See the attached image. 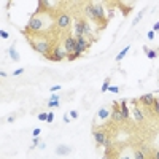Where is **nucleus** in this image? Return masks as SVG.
I'll return each mask as SVG.
<instances>
[{
	"label": "nucleus",
	"instance_id": "f257e3e1",
	"mask_svg": "<svg viewBox=\"0 0 159 159\" xmlns=\"http://www.w3.org/2000/svg\"><path fill=\"white\" fill-rule=\"evenodd\" d=\"M45 19H48V18L43 16V15H34L29 19L27 25H25V30H30V32H35V34L42 32L45 29V25H46L45 24Z\"/></svg>",
	"mask_w": 159,
	"mask_h": 159
},
{
	"label": "nucleus",
	"instance_id": "f03ea898",
	"mask_svg": "<svg viewBox=\"0 0 159 159\" xmlns=\"http://www.w3.org/2000/svg\"><path fill=\"white\" fill-rule=\"evenodd\" d=\"M30 46L37 51V52H40V54H43V56H48L49 54V40H46V38H34V40H30Z\"/></svg>",
	"mask_w": 159,
	"mask_h": 159
},
{
	"label": "nucleus",
	"instance_id": "7ed1b4c3",
	"mask_svg": "<svg viewBox=\"0 0 159 159\" xmlns=\"http://www.w3.org/2000/svg\"><path fill=\"white\" fill-rule=\"evenodd\" d=\"M75 34H76L78 37H84V35H91L92 30H91L89 24H88L84 19H78V21L75 22Z\"/></svg>",
	"mask_w": 159,
	"mask_h": 159
},
{
	"label": "nucleus",
	"instance_id": "20e7f679",
	"mask_svg": "<svg viewBox=\"0 0 159 159\" xmlns=\"http://www.w3.org/2000/svg\"><path fill=\"white\" fill-rule=\"evenodd\" d=\"M91 8H92V15H94V21H100L102 27H103L105 22H107V18H105L102 3H91Z\"/></svg>",
	"mask_w": 159,
	"mask_h": 159
},
{
	"label": "nucleus",
	"instance_id": "39448f33",
	"mask_svg": "<svg viewBox=\"0 0 159 159\" xmlns=\"http://www.w3.org/2000/svg\"><path fill=\"white\" fill-rule=\"evenodd\" d=\"M89 46H91V42H88L84 37H76V51H75V56L80 57Z\"/></svg>",
	"mask_w": 159,
	"mask_h": 159
},
{
	"label": "nucleus",
	"instance_id": "423d86ee",
	"mask_svg": "<svg viewBox=\"0 0 159 159\" xmlns=\"http://www.w3.org/2000/svg\"><path fill=\"white\" fill-rule=\"evenodd\" d=\"M69 54H67V51L65 49H59V48H54L52 49V52H49V54L46 56L49 61H54V62H59V61H62L64 57H67Z\"/></svg>",
	"mask_w": 159,
	"mask_h": 159
},
{
	"label": "nucleus",
	"instance_id": "0eeeda50",
	"mask_svg": "<svg viewBox=\"0 0 159 159\" xmlns=\"http://www.w3.org/2000/svg\"><path fill=\"white\" fill-rule=\"evenodd\" d=\"M94 140L99 145H103L105 148H110V140L107 139V134L103 130H94Z\"/></svg>",
	"mask_w": 159,
	"mask_h": 159
},
{
	"label": "nucleus",
	"instance_id": "6e6552de",
	"mask_svg": "<svg viewBox=\"0 0 159 159\" xmlns=\"http://www.w3.org/2000/svg\"><path fill=\"white\" fill-rule=\"evenodd\" d=\"M64 49L67 51V54H73L76 51V38L73 37H67L64 42Z\"/></svg>",
	"mask_w": 159,
	"mask_h": 159
},
{
	"label": "nucleus",
	"instance_id": "1a4fd4ad",
	"mask_svg": "<svg viewBox=\"0 0 159 159\" xmlns=\"http://www.w3.org/2000/svg\"><path fill=\"white\" fill-rule=\"evenodd\" d=\"M113 113H111V119L113 121H116V123H119V121H124V116H123V113H121V108H119V103L118 102H113Z\"/></svg>",
	"mask_w": 159,
	"mask_h": 159
},
{
	"label": "nucleus",
	"instance_id": "9d476101",
	"mask_svg": "<svg viewBox=\"0 0 159 159\" xmlns=\"http://www.w3.org/2000/svg\"><path fill=\"white\" fill-rule=\"evenodd\" d=\"M56 22H57V25H59L61 29H65V27H69V25H70L72 19H70L69 15H59L57 19H56Z\"/></svg>",
	"mask_w": 159,
	"mask_h": 159
},
{
	"label": "nucleus",
	"instance_id": "9b49d317",
	"mask_svg": "<svg viewBox=\"0 0 159 159\" xmlns=\"http://www.w3.org/2000/svg\"><path fill=\"white\" fill-rule=\"evenodd\" d=\"M97 118L100 119V121H107L108 118H111L110 108H108V107H102V108L99 110V113H97Z\"/></svg>",
	"mask_w": 159,
	"mask_h": 159
},
{
	"label": "nucleus",
	"instance_id": "f8f14e48",
	"mask_svg": "<svg viewBox=\"0 0 159 159\" xmlns=\"http://www.w3.org/2000/svg\"><path fill=\"white\" fill-rule=\"evenodd\" d=\"M140 102L145 105V107H153L154 96H153V94H143V96L140 97Z\"/></svg>",
	"mask_w": 159,
	"mask_h": 159
},
{
	"label": "nucleus",
	"instance_id": "ddd939ff",
	"mask_svg": "<svg viewBox=\"0 0 159 159\" xmlns=\"http://www.w3.org/2000/svg\"><path fill=\"white\" fill-rule=\"evenodd\" d=\"M8 54H10V57H11L13 61H19V59H21L19 52L16 51V43H13V45L8 48Z\"/></svg>",
	"mask_w": 159,
	"mask_h": 159
},
{
	"label": "nucleus",
	"instance_id": "4468645a",
	"mask_svg": "<svg viewBox=\"0 0 159 159\" xmlns=\"http://www.w3.org/2000/svg\"><path fill=\"white\" fill-rule=\"evenodd\" d=\"M59 103H61L59 96H56V94H51V96H49V102H48V107H49V108H57Z\"/></svg>",
	"mask_w": 159,
	"mask_h": 159
},
{
	"label": "nucleus",
	"instance_id": "2eb2a0df",
	"mask_svg": "<svg viewBox=\"0 0 159 159\" xmlns=\"http://www.w3.org/2000/svg\"><path fill=\"white\" fill-rule=\"evenodd\" d=\"M70 153H72V148L67 147V145H61V147L56 148V154H59V156H67Z\"/></svg>",
	"mask_w": 159,
	"mask_h": 159
},
{
	"label": "nucleus",
	"instance_id": "dca6fc26",
	"mask_svg": "<svg viewBox=\"0 0 159 159\" xmlns=\"http://www.w3.org/2000/svg\"><path fill=\"white\" fill-rule=\"evenodd\" d=\"M132 113H134L135 121H143V115H142L140 108H137V107H135V102H134V107H132Z\"/></svg>",
	"mask_w": 159,
	"mask_h": 159
},
{
	"label": "nucleus",
	"instance_id": "f3484780",
	"mask_svg": "<svg viewBox=\"0 0 159 159\" xmlns=\"http://www.w3.org/2000/svg\"><path fill=\"white\" fill-rule=\"evenodd\" d=\"M143 51L147 52V57H148V59H156V57H157V52H156L154 49H150V48H147V46H143Z\"/></svg>",
	"mask_w": 159,
	"mask_h": 159
},
{
	"label": "nucleus",
	"instance_id": "a211bd4d",
	"mask_svg": "<svg viewBox=\"0 0 159 159\" xmlns=\"http://www.w3.org/2000/svg\"><path fill=\"white\" fill-rule=\"evenodd\" d=\"M121 113H123L124 119L129 118V108H127V102L126 100H121Z\"/></svg>",
	"mask_w": 159,
	"mask_h": 159
},
{
	"label": "nucleus",
	"instance_id": "6ab92c4d",
	"mask_svg": "<svg viewBox=\"0 0 159 159\" xmlns=\"http://www.w3.org/2000/svg\"><path fill=\"white\" fill-rule=\"evenodd\" d=\"M84 11H86V16H88L89 19H92V21H94V15H92V8H91V3H86V7H84Z\"/></svg>",
	"mask_w": 159,
	"mask_h": 159
},
{
	"label": "nucleus",
	"instance_id": "aec40b11",
	"mask_svg": "<svg viewBox=\"0 0 159 159\" xmlns=\"http://www.w3.org/2000/svg\"><path fill=\"white\" fill-rule=\"evenodd\" d=\"M129 49H130V46H126V48H124V49H123L121 52H119V54H118V56H116L115 59H116V61L119 62V61H121V59H123V57H124V56L127 54V52H129Z\"/></svg>",
	"mask_w": 159,
	"mask_h": 159
},
{
	"label": "nucleus",
	"instance_id": "412c9836",
	"mask_svg": "<svg viewBox=\"0 0 159 159\" xmlns=\"http://www.w3.org/2000/svg\"><path fill=\"white\" fill-rule=\"evenodd\" d=\"M108 88H110V78H107V80L103 81V84H102L100 91H102V92H105V91H108Z\"/></svg>",
	"mask_w": 159,
	"mask_h": 159
},
{
	"label": "nucleus",
	"instance_id": "4be33fe9",
	"mask_svg": "<svg viewBox=\"0 0 159 159\" xmlns=\"http://www.w3.org/2000/svg\"><path fill=\"white\" fill-rule=\"evenodd\" d=\"M145 11H147V10H142V11L139 13V15H137V18L134 19V22H132V25H137V24H139V21H140V19H142V16L145 15Z\"/></svg>",
	"mask_w": 159,
	"mask_h": 159
},
{
	"label": "nucleus",
	"instance_id": "5701e85b",
	"mask_svg": "<svg viewBox=\"0 0 159 159\" xmlns=\"http://www.w3.org/2000/svg\"><path fill=\"white\" fill-rule=\"evenodd\" d=\"M153 110H154V113H157V115H159V99H157V97H154V102H153Z\"/></svg>",
	"mask_w": 159,
	"mask_h": 159
},
{
	"label": "nucleus",
	"instance_id": "b1692460",
	"mask_svg": "<svg viewBox=\"0 0 159 159\" xmlns=\"http://www.w3.org/2000/svg\"><path fill=\"white\" fill-rule=\"evenodd\" d=\"M134 159H147V157H145V154H143L140 150H137L135 154H134Z\"/></svg>",
	"mask_w": 159,
	"mask_h": 159
},
{
	"label": "nucleus",
	"instance_id": "393cba45",
	"mask_svg": "<svg viewBox=\"0 0 159 159\" xmlns=\"http://www.w3.org/2000/svg\"><path fill=\"white\" fill-rule=\"evenodd\" d=\"M38 119H40V121H46V119H48V113H40Z\"/></svg>",
	"mask_w": 159,
	"mask_h": 159
},
{
	"label": "nucleus",
	"instance_id": "a878e982",
	"mask_svg": "<svg viewBox=\"0 0 159 159\" xmlns=\"http://www.w3.org/2000/svg\"><path fill=\"white\" fill-rule=\"evenodd\" d=\"M0 37H2V38H8V37H10V34H8L7 30H0Z\"/></svg>",
	"mask_w": 159,
	"mask_h": 159
},
{
	"label": "nucleus",
	"instance_id": "bb28decb",
	"mask_svg": "<svg viewBox=\"0 0 159 159\" xmlns=\"http://www.w3.org/2000/svg\"><path fill=\"white\" fill-rule=\"evenodd\" d=\"M52 119H54V115H52L51 111L48 113V119H46V123H52Z\"/></svg>",
	"mask_w": 159,
	"mask_h": 159
},
{
	"label": "nucleus",
	"instance_id": "cd10ccee",
	"mask_svg": "<svg viewBox=\"0 0 159 159\" xmlns=\"http://www.w3.org/2000/svg\"><path fill=\"white\" fill-rule=\"evenodd\" d=\"M108 91H110V92H115V94H118V92H119V89H118L116 86H110Z\"/></svg>",
	"mask_w": 159,
	"mask_h": 159
},
{
	"label": "nucleus",
	"instance_id": "c85d7f7f",
	"mask_svg": "<svg viewBox=\"0 0 159 159\" xmlns=\"http://www.w3.org/2000/svg\"><path fill=\"white\" fill-rule=\"evenodd\" d=\"M40 132H42V130H40V129L37 127V129H34V132H32V135H34V137H38V135H40Z\"/></svg>",
	"mask_w": 159,
	"mask_h": 159
},
{
	"label": "nucleus",
	"instance_id": "c756f323",
	"mask_svg": "<svg viewBox=\"0 0 159 159\" xmlns=\"http://www.w3.org/2000/svg\"><path fill=\"white\" fill-rule=\"evenodd\" d=\"M21 73H24V69H18V70L13 72V75H21Z\"/></svg>",
	"mask_w": 159,
	"mask_h": 159
},
{
	"label": "nucleus",
	"instance_id": "7c9ffc66",
	"mask_svg": "<svg viewBox=\"0 0 159 159\" xmlns=\"http://www.w3.org/2000/svg\"><path fill=\"white\" fill-rule=\"evenodd\" d=\"M70 116H72L73 119H75V118H78V111H75V110H72V111H70Z\"/></svg>",
	"mask_w": 159,
	"mask_h": 159
},
{
	"label": "nucleus",
	"instance_id": "2f4dec72",
	"mask_svg": "<svg viewBox=\"0 0 159 159\" xmlns=\"http://www.w3.org/2000/svg\"><path fill=\"white\" fill-rule=\"evenodd\" d=\"M59 89H61V86H52V88H51V92L54 94V92H56V91H59Z\"/></svg>",
	"mask_w": 159,
	"mask_h": 159
},
{
	"label": "nucleus",
	"instance_id": "473e14b6",
	"mask_svg": "<svg viewBox=\"0 0 159 159\" xmlns=\"http://www.w3.org/2000/svg\"><path fill=\"white\" fill-rule=\"evenodd\" d=\"M148 38H150V40H154V30L148 32Z\"/></svg>",
	"mask_w": 159,
	"mask_h": 159
},
{
	"label": "nucleus",
	"instance_id": "72a5a7b5",
	"mask_svg": "<svg viewBox=\"0 0 159 159\" xmlns=\"http://www.w3.org/2000/svg\"><path fill=\"white\" fill-rule=\"evenodd\" d=\"M7 121H8V123H15V116H8Z\"/></svg>",
	"mask_w": 159,
	"mask_h": 159
},
{
	"label": "nucleus",
	"instance_id": "f704fd0d",
	"mask_svg": "<svg viewBox=\"0 0 159 159\" xmlns=\"http://www.w3.org/2000/svg\"><path fill=\"white\" fill-rule=\"evenodd\" d=\"M64 123H70V119H69V115H64Z\"/></svg>",
	"mask_w": 159,
	"mask_h": 159
},
{
	"label": "nucleus",
	"instance_id": "c9c22d12",
	"mask_svg": "<svg viewBox=\"0 0 159 159\" xmlns=\"http://www.w3.org/2000/svg\"><path fill=\"white\" fill-rule=\"evenodd\" d=\"M153 30H154V32H157V30H159V22H156V24H154V27H153Z\"/></svg>",
	"mask_w": 159,
	"mask_h": 159
},
{
	"label": "nucleus",
	"instance_id": "e433bc0d",
	"mask_svg": "<svg viewBox=\"0 0 159 159\" xmlns=\"http://www.w3.org/2000/svg\"><path fill=\"white\" fill-rule=\"evenodd\" d=\"M153 159H159V151H156V153H154V156H153Z\"/></svg>",
	"mask_w": 159,
	"mask_h": 159
},
{
	"label": "nucleus",
	"instance_id": "4c0bfd02",
	"mask_svg": "<svg viewBox=\"0 0 159 159\" xmlns=\"http://www.w3.org/2000/svg\"><path fill=\"white\" fill-rule=\"evenodd\" d=\"M118 159H130L129 156H123V157H118Z\"/></svg>",
	"mask_w": 159,
	"mask_h": 159
}]
</instances>
